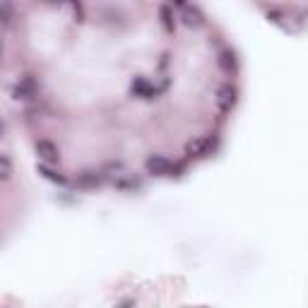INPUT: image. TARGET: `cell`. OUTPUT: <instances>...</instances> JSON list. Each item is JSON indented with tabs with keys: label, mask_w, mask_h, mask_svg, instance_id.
Returning <instances> with one entry per match:
<instances>
[{
	"label": "cell",
	"mask_w": 308,
	"mask_h": 308,
	"mask_svg": "<svg viewBox=\"0 0 308 308\" xmlns=\"http://www.w3.org/2000/svg\"><path fill=\"white\" fill-rule=\"evenodd\" d=\"M214 147V138L212 135H197L193 140L186 142V154L188 157H207Z\"/></svg>",
	"instance_id": "1"
},
{
	"label": "cell",
	"mask_w": 308,
	"mask_h": 308,
	"mask_svg": "<svg viewBox=\"0 0 308 308\" xmlns=\"http://www.w3.org/2000/svg\"><path fill=\"white\" fill-rule=\"evenodd\" d=\"M144 168H147V173H154V176H171L173 164L168 162L166 157L154 154V157H149V159L144 162Z\"/></svg>",
	"instance_id": "2"
},
{
	"label": "cell",
	"mask_w": 308,
	"mask_h": 308,
	"mask_svg": "<svg viewBox=\"0 0 308 308\" xmlns=\"http://www.w3.org/2000/svg\"><path fill=\"white\" fill-rule=\"evenodd\" d=\"M217 106L222 113H229L234 106H236V89L231 84H222L217 89Z\"/></svg>",
	"instance_id": "3"
},
{
	"label": "cell",
	"mask_w": 308,
	"mask_h": 308,
	"mask_svg": "<svg viewBox=\"0 0 308 308\" xmlns=\"http://www.w3.org/2000/svg\"><path fill=\"white\" fill-rule=\"evenodd\" d=\"M36 154H39V159L46 162V164H58V159H60V152H58V147L51 140L36 142Z\"/></svg>",
	"instance_id": "4"
},
{
	"label": "cell",
	"mask_w": 308,
	"mask_h": 308,
	"mask_svg": "<svg viewBox=\"0 0 308 308\" xmlns=\"http://www.w3.org/2000/svg\"><path fill=\"white\" fill-rule=\"evenodd\" d=\"M181 10H183V22H186V27H202L205 24V17H202V12L197 10L195 5H181Z\"/></svg>",
	"instance_id": "5"
},
{
	"label": "cell",
	"mask_w": 308,
	"mask_h": 308,
	"mask_svg": "<svg viewBox=\"0 0 308 308\" xmlns=\"http://www.w3.org/2000/svg\"><path fill=\"white\" fill-rule=\"evenodd\" d=\"M12 96H15V99H24V101H27V99H34V96H36V82H34L31 77H24L22 82L12 89Z\"/></svg>",
	"instance_id": "6"
},
{
	"label": "cell",
	"mask_w": 308,
	"mask_h": 308,
	"mask_svg": "<svg viewBox=\"0 0 308 308\" xmlns=\"http://www.w3.org/2000/svg\"><path fill=\"white\" fill-rule=\"evenodd\" d=\"M133 94H135V96H142V99H152V96L157 94V89L147 82V80L138 77V80L133 82Z\"/></svg>",
	"instance_id": "7"
},
{
	"label": "cell",
	"mask_w": 308,
	"mask_h": 308,
	"mask_svg": "<svg viewBox=\"0 0 308 308\" xmlns=\"http://www.w3.org/2000/svg\"><path fill=\"white\" fill-rule=\"evenodd\" d=\"M36 171L44 176V178H48L51 183H58V186H68V178L65 176H60V173H56L51 166H46V164H41V166H36Z\"/></svg>",
	"instance_id": "8"
},
{
	"label": "cell",
	"mask_w": 308,
	"mask_h": 308,
	"mask_svg": "<svg viewBox=\"0 0 308 308\" xmlns=\"http://www.w3.org/2000/svg\"><path fill=\"white\" fill-rule=\"evenodd\" d=\"M159 15H162V27H164V31H166V34H173L176 24H173V12H171V7H168V5H162V7H159Z\"/></svg>",
	"instance_id": "9"
},
{
	"label": "cell",
	"mask_w": 308,
	"mask_h": 308,
	"mask_svg": "<svg viewBox=\"0 0 308 308\" xmlns=\"http://www.w3.org/2000/svg\"><path fill=\"white\" fill-rule=\"evenodd\" d=\"M219 68L224 70V72H234L236 70V58L231 51H222L219 53Z\"/></svg>",
	"instance_id": "10"
},
{
	"label": "cell",
	"mask_w": 308,
	"mask_h": 308,
	"mask_svg": "<svg viewBox=\"0 0 308 308\" xmlns=\"http://www.w3.org/2000/svg\"><path fill=\"white\" fill-rule=\"evenodd\" d=\"M80 183L87 186V188H92V186H99L101 183V176H96L94 171H84L82 176H80Z\"/></svg>",
	"instance_id": "11"
},
{
	"label": "cell",
	"mask_w": 308,
	"mask_h": 308,
	"mask_svg": "<svg viewBox=\"0 0 308 308\" xmlns=\"http://www.w3.org/2000/svg\"><path fill=\"white\" fill-rule=\"evenodd\" d=\"M10 176H12V162L0 154V181H7Z\"/></svg>",
	"instance_id": "12"
},
{
	"label": "cell",
	"mask_w": 308,
	"mask_h": 308,
	"mask_svg": "<svg viewBox=\"0 0 308 308\" xmlns=\"http://www.w3.org/2000/svg\"><path fill=\"white\" fill-rule=\"evenodd\" d=\"M10 20H12V10H10V5H0V27H5Z\"/></svg>",
	"instance_id": "13"
},
{
	"label": "cell",
	"mask_w": 308,
	"mask_h": 308,
	"mask_svg": "<svg viewBox=\"0 0 308 308\" xmlns=\"http://www.w3.org/2000/svg\"><path fill=\"white\" fill-rule=\"evenodd\" d=\"M2 130H5V125H2V123H0V135H2Z\"/></svg>",
	"instance_id": "14"
}]
</instances>
